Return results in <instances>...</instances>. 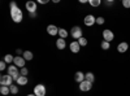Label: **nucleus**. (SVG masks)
Here are the masks:
<instances>
[{
  "label": "nucleus",
  "instance_id": "4468645a",
  "mask_svg": "<svg viewBox=\"0 0 130 96\" xmlns=\"http://www.w3.org/2000/svg\"><path fill=\"white\" fill-rule=\"evenodd\" d=\"M85 75H86V74H83L82 71H77V73L74 74V81L78 82V83H81V82H83V81L86 79Z\"/></svg>",
  "mask_w": 130,
  "mask_h": 96
},
{
  "label": "nucleus",
  "instance_id": "7c9ffc66",
  "mask_svg": "<svg viewBox=\"0 0 130 96\" xmlns=\"http://www.w3.org/2000/svg\"><path fill=\"white\" fill-rule=\"evenodd\" d=\"M13 8H17V4H16L14 2H12V3H10V9H13Z\"/></svg>",
  "mask_w": 130,
  "mask_h": 96
},
{
  "label": "nucleus",
  "instance_id": "7ed1b4c3",
  "mask_svg": "<svg viewBox=\"0 0 130 96\" xmlns=\"http://www.w3.org/2000/svg\"><path fill=\"white\" fill-rule=\"evenodd\" d=\"M0 84L2 86H12L13 84V78L9 75V74H3L2 77H0Z\"/></svg>",
  "mask_w": 130,
  "mask_h": 96
},
{
  "label": "nucleus",
  "instance_id": "1a4fd4ad",
  "mask_svg": "<svg viewBox=\"0 0 130 96\" xmlns=\"http://www.w3.org/2000/svg\"><path fill=\"white\" fill-rule=\"evenodd\" d=\"M83 22H85L86 26H92V25L96 24V18H95L92 14H89V16H86V17H85Z\"/></svg>",
  "mask_w": 130,
  "mask_h": 96
},
{
  "label": "nucleus",
  "instance_id": "39448f33",
  "mask_svg": "<svg viewBox=\"0 0 130 96\" xmlns=\"http://www.w3.org/2000/svg\"><path fill=\"white\" fill-rule=\"evenodd\" d=\"M103 39L105 42H108V43H111V42L115 39V34H113V31L109 30V29H107L103 31Z\"/></svg>",
  "mask_w": 130,
  "mask_h": 96
},
{
  "label": "nucleus",
  "instance_id": "473e14b6",
  "mask_svg": "<svg viewBox=\"0 0 130 96\" xmlns=\"http://www.w3.org/2000/svg\"><path fill=\"white\" fill-rule=\"evenodd\" d=\"M30 17H31V18H35V17H37V13H30Z\"/></svg>",
  "mask_w": 130,
  "mask_h": 96
},
{
  "label": "nucleus",
  "instance_id": "2eb2a0df",
  "mask_svg": "<svg viewBox=\"0 0 130 96\" xmlns=\"http://www.w3.org/2000/svg\"><path fill=\"white\" fill-rule=\"evenodd\" d=\"M56 47H57V49H64L65 47H67V42H65V39L59 38L56 40Z\"/></svg>",
  "mask_w": 130,
  "mask_h": 96
},
{
  "label": "nucleus",
  "instance_id": "9d476101",
  "mask_svg": "<svg viewBox=\"0 0 130 96\" xmlns=\"http://www.w3.org/2000/svg\"><path fill=\"white\" fill-rule=\"evenodd\" d=\"M26 7V10L29 13H35V10H37V3L35 2H27L25 4Z\"/></svg>",
  "mask_w": 130,
  "mask_h": 96
},
{
  "label": "nucleus",
  "instance_id": "aec40b11",
  "mask_svg": "<svg viewBox=\"0 0 130 96\" xmlns=\"http://www.w3.org/2000/svg\"><path fill=\"white\" fill-rule=\"evenodd\" d=\"M0 93H2V95H8V93H10L9 87H8V86H2V87H0Z\"/></svg>",
  "mask_w": 130,
  "mask_h": 96
},
{
  "label": "nucleus",
  "instance_id": "9b49d317",
  "mask_svg": "<svg viewBox=\"0 0 130 96\" xmlns=\"http://www.w3.org/2000/svg\"><path fill=\"white\" fill-rule=\"evenodd\" d=\"M47 33L50 34V35H59V27L57 26H55V25H48L47 26Z\"/></svg>",
  "mask_w": 130,
  "mask_h": 96
},
{
  "label": "nucleus",
  "instance_id": "c85d7f7f",
  "mask_svg": "<svg viewBox=\"0 0 130 96\" xmlns=\"http://www.w3.org/2000/svg\"><path fill=\"white\" fill-rule=\"evenodd\" d=\"M5 68H7V62H5V61L3 60L2 62H0V70L3 71V70H5Z\"/></svg>",
  "mask_w": 130,
  "mask_h": 96
},
{
  "label": "nucleus",
  "instance_id": "0eeeda50",
  "mask_svg": "<svg viewBox=\"0 0 130 96\" xmlns=\"http://www.w3.org/2000/svg\"><path fill=\"white\" fill-rule=\"evenodd\" d=\"M92 88V83L91 82H89V81H83V82H81L79 83V90L81 91H83V92H87V91H90Z\"/></svg>",
  "mask_w": 130,
  "mask_h": 96
},
{
  "label": "nucleus",
  "instance_id": "b1692460",
  "mask_svg": "<svg viewBox=\"0 0 130 96\" xmlns=\"http://www.w3.org/2000/svg\"><path fill=\"white\" fill-rule=\"evenodd\" d=\"M100 47H102V49L107 51V49H109V47H111V43H108V42L103 40V42H102V44H100Z\"/></svg>",
  "mask_w": 130,
  "mask_h": 96
},
{
  "label": "nucleus",
  "instance_id": "ddd939ff",
  "mask_svg": "<svg viewBox=\"0 0 130 96\" xmlns=\"http://www.w3.org/2000/svg\"><path fill=\"white\" fill-rule=\"evenodd\" d=\"M69 48H70V52H73V53H78L79 49H81V46H79L78 42H72L70 46H69Z\"/></svg>",
  "mask_w": 130,
  "mask_h": 96
},
{
  "label": "nucleus",
  "instance_id": "f704fd0d",
  "mask_svg": "<svg viewBox=\"0 0 130 96\" xmlns=\"http://www.w3.org/2000/svg\"><path fill=\"white\" fill-rule=\"evenodd\" d=\"M27 96H35V93H29Z\"/></svg>",
  "mask_w": 130,
  "mask_h": 96
},
{
  "label": "nucleus",
  "instance_id": "dca6fc26",
  "mask_svg": "<svg viewBox=\"0 0 130 96\" xmlns=\"http://www.w3.org/2000/svg\"><path fill=\"white\" fill-rule=\"evenodd\" d=\"M18 83V86H25V84H27V77H24V75H21L17 81Z\"/></svg>",
  "mask_w": 130,
  "mask_h": 96
},
{
  "label": "nucleus",
  "instance_id": "a878e982",
  "mask_svg": "<svg viewBox=\"0 0 130 96\" xmlns=\"http://www.w3.org/2000/svg\"><path fill=\"white\" fill-rule=\"evenodd\" d=\"M104 22H105L104 17H98V18H96V24H98V25H103Z\"/></svg>",
  "mask_w": 130,
  "mask_h": 96
},
{
  "label": "nucleus",
  "instance_id": "412c9836",
  "mask_svg": "<svg viewBox=\"0 0 130 96\" xmlns=\"http://www.w3.org/2000/svg\"><path fill=\"white\" fill-rule=\"evenodd\" d=\"M77 42L79 43V46H81V47H86V46H87V42H89V40L86 39L85 36H82V38H81V39H78Z\"/></svg>",
  "mask_w": 130,
  "mask_h": 96
},
{
  "label": "nucleus",
  "instance_id": "393cba45",
  "mask_svg": "<svg viewBox=\"0 0 130 96\" xmlns=\"http://www.w3.org/2000/svg\"><path fill=\"white\" fill-rule=\"evenodd\" d=\"M4 61H5V62H8V64H10V62H13V61H14V57H13L12 55H5Z\"/></svg>",
  "mask_w": 130,
  "mask_h": 96
},
{
  "label": "nucleus",
  "instance_id": "a211bd4d",
  "mask_svg": "<svg viewBox=\"0 0 130 96\" xmlns=\"http://www.w3.org/2000/svg\"><path fill=\"white\" fill-rule=\"evenodd\" d=\"M59 35H60V38H61V39H65L69 34H68V31H67V30L61 27V29H59Z\"/></svg>",
  "mask_w": 130,
  "mask_h": 96
},
{
  "label": "nucleus",
  "instance_id": "4be33fe9",
  "mask_svg": "<svg viewBox=\"0 0 130 96\" xmlns=\"http://www.w3.org/2000/svg\"><path fill=\"white\" fill-rule=\"evenodd\" d=\"M89 4L91 5V7H99L100 4H102V2H100V0H89Z\"/></svg>",
  "mask_w": 130,
  "mask_h": 96
},
{
  "label": "nucleus",
  "instance_id": "f3484780",
  "mask_svg": "<svg viewBox=\"0 0 130 96\" xmlns=\"http://www.w3.org/2000/svg\"><path fill=\"white\" fill-rule=\"evenodd\" d=\"M22 57L26 60V61H30V60H32V52H30V51H25L24 52V55H22Z\"/></svg>",
  "mask_w": 130,
  "mask_h": 96
},
{
  "label": "nucleus",
  "instance_id": "20e7f679",
  "mask_svg": "<svg viewBox=\"0 0 130 96\" xmlns=\"http://www.w3.org/2000/svg\"><path fill=\"white\" fill-rule=\"evenodd\" d=\"M82 29L79 27V26H73L72 27V30H70V35H72V38H74V39H81L82 38Z\"/></svg>",
  "mask_w": 130,
  "mask_h": 96
},
{
  "label": "nucleus",
  "instance_id": "f257e3e1",
  "mask_svg": "<svg viewBox=\"0 0 130 96\" xmlns=\"http://www.w3.org/2000/svg\"><path fill=\"white\" fill-rule=\"evenodd\" d=\"M10 17H12L13 22H16V24H20L21 21H22V18H24L22 10H21L18 7H17V8H13V9H10Z\"/></svg>",
  "mask_w": 130,
  "mask_h": 96
},
{
  "label": "nucleus",
  "instance_id": "72a5a7b5",
  "mask_svg": "<svg viewBox=\"0 0 130 96\" xmlns=\"http://www.w3.org/2000/svg\"><path fill=\"white\" fill-rule=\"evenodd\" d=\"M79 3H82V4H85V3H89L87 0H79Z\"/></svg>",
  "mask_w": 130,
  "mask_h": 96
},
{
  "label": "nucleus",
  "instance_id": "f8f14e48",
  "mask_svg": "<svg viewBox=\"0 0 130 96\" xmlns=\"http://www.w3.org/2000/svg\"><path fill=\"white\" fill-rule=\"evenodd\" d=\"M127 49H129V44L126 42H121V43L117 46V52H120V53H125Z\"/></svg>",
  "mask_w": 130,
  "mask_h": 96
},
{
  "label": "nucleus",
  "instance_id": "f03ea898",
  "mask_svg": "<svg viewBox=\"0 0 130 96\" xmlns=\"http://www.w3.org/2000/svg\"><path fill=\"white\" fill-rule=\"evenodd\" d=\"M8 74H9V75L13 78V81H16V82H17L18 78L21 77L20 74H18V68L14 65V64H13V65H9V66H8Z\"/></svg>",
  "mask_w": 130,
  "mask_h": 96
},
{
  "label": "nucleus",
  "instance_id": "c756f323",
  "mask_svg": "<svg viewBox=\"0 0 130 96\" xmlns=\"http://www.w3.org/2000/svg\"><path fill=\"white\" fill-rule=\"evenodd\" d=\"M16 52H17V56H21V55H24V52H25V51H22V49H20V48H18Z\"/></svg>",
  "mask_w": 130,
  "mask_h": 96
},
{
  "label": "nucleus",
  "instance_id": "6e6552de",
  "mask_svg": "<svg viewBox=\"0 0 130 96\" xmlns=\"http://www.w3.org/2000/svg\"><path fill=\"white\" fill-rule=\"evenodd\" d=\"M13 64L17 66V68H25V64H26V60L22 57V56H16L14 57V61H13Z\"/></svg>",
  "mask_w": 130,
  "mask_h": 96
},
{
  "label": "nucleus",
  "instance_id": "bb28decb",
  "mask_svg": "<svg viewBox=\"0 0 130 96\" xmlns=\"http://www.w3.org/2000/svg\"><path fill=\"white\" fill-rule=\"evenodd\" d=\"M21 75H24V77H27V74H29V70L26 69V68H22V69H21Z\"/></svg>",
  "mask_w": 130,
  "mask_h": 96
},
{
  "label": "nucleus",
  "instance_id": "5701e85b",
  "mask_svg": "<svg viewBox=\"0 0 130 96\" xmlns=\"http://www.w3.org/2000/svg\"><path fill=\"white\" fill-rule=\"evenodd\" d=\"M9 90H10V93H12V95H17V93H18V87L16 86V84L9 86Z\"/></svg>",
  "mask_w": 130,
  "mask_h": 96
},
{
  "label": "nucleus",
  "instance_id": "6ab92c4d",
  "mask_svg": "<svg viewBox=\"0 0 130 96\" xmlns=\"http://www.w3.org/2000/svg\"><path fill=\"white\" fill-rule=\"evenodd\" d=\"M86 81H89V82H91V83H94V81H95V75H94V73H86Z\"/></svg>",
  "mask_w": 130,
  "mask_h": 96
},
{
  "label": "nucleus",
  "instance_id": "423d86ee",
  "mask_svg": "<svg viewBox=\"0 0 130 96\" xmlns=\"http://www.w3.org/2000/svg\"><path fill=\"white\" fill-rule=\"evenodd\" d=\"M34 93H35V96H46L44 84H37V86L34 87Z\"/></svg>",
  "mask_w": 130,
  "mask_h": 96
},
{
  "label": "nucleus",
  "instance_id": "2f4dec72",
  "mask_svg": "<svg viewBox=\"0 0 130 96\" xmlns=\"http://www.w3.org/2000/svg\"><path fill=\"white\" fill-rule=\"evenodd\" d=\"M38 3H39V4H47V3H48V0H39Z\"/></svg>",
  "mask_w": 130,
  "mask_h": 96
},
{
  "label": "nucleus",
  "instance_id": "cd10ccee",
  "mask_svg": "<svg viewBox=\"0 0 130 96\" xmlns=\"http://www.w3.org/2000/svg\"><path fill=\"white\" fill-rule=\"evenodd\" d=\"M122 7L124 8H130V0H122Z\"/></svg>",
  "mask_w": 130,
  "mask_h": 96
}]
</instances>
